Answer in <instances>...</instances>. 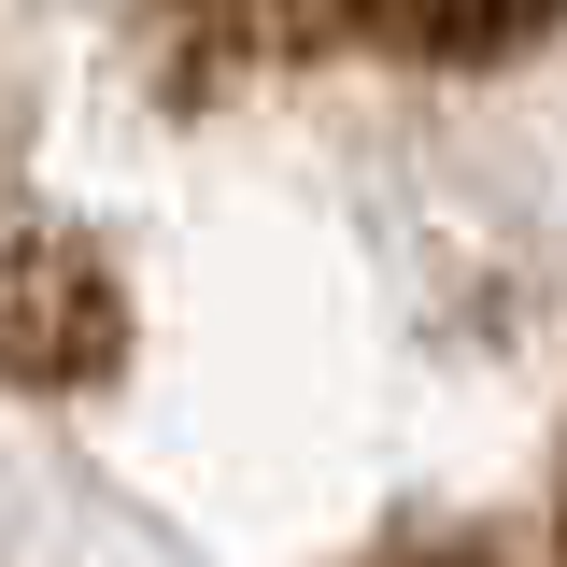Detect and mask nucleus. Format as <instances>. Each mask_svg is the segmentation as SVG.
<instances>
[{
    "mask_svg": "<svg viewBox=\"0 0 567 567\" xmlns=\"http://www.w3.org/2000/svg\"><path fill=\"white\" fill-rule=\"evenodd\" d=\"M0 567H567V0H0Z\"/></svg>",
    "mask_w": 567,
    "mask_h": 567,
    "instance_id": "nucleus-1",
    "label": "nucleus"
}]
</instances>
